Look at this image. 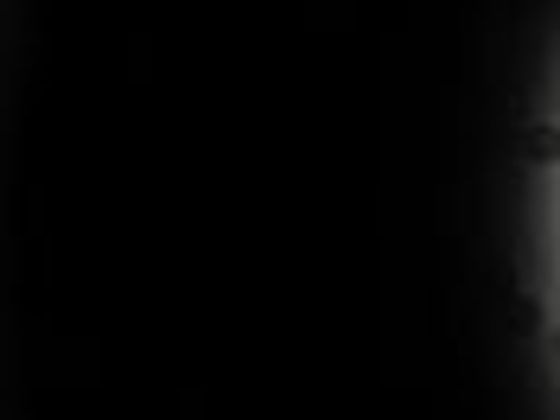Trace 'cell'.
I'll return each instance as SVG.
<instances>
[{
  "mask_svg": "<svg viewBox=\"0 0 560 420\" xmlns=\"http://www.w3.org/2000/svg\"><path fill=\"white\" fill-rule=\"evenodd\" d=\"M554 350H560V331H554Z\"/></svg>",
  "mask_w": 560,
  "mask_h": 420,
  "instance_id": "2",
  "label": "cell"
},
{
  "mask_svg": "<svg viewBox=\"0 0 560 420\" xmlns=\"http://www.w3.org/2000/svg\"><path fill=\"white\" fill-rule=\"evenodd\" d=\"M529 160H535V166H554V160H560V128H535V134H529Z\"/></svg>",
  "mask_w": 560,
  "mask_h": 420,
  "instance_id": "1",
  "label": "cell"
}]
</instances>
